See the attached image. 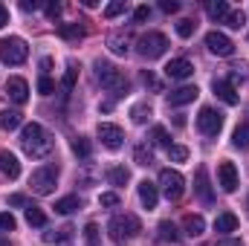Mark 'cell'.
Segmentation results:
<instances>
[{
    "label": "cell",
    "instance_id": "cell-27",
    "mask_svg": "<svg viewBox=\"0 0 249 246\" xmlns=\"http://www.w3.org/2000/svg\"><path fill=\"white\" fill-rule=\"evenodd\" d=\"M133 162H136V165H145V168H148V165L154 162V151H151L148 145H136V148H133Z\"/></svg>",
    "mask_w": 249,
    "mask_h": 246
},
{
    "label": "cell",
    "instance_id": "cell-8",
    "mask_svg": "<svg viewBox=\"0 0 249 246\" xmlns=\"http://www.w3.org/2000/svg\"><path fill=\"white\" fill-rule=\"evenodd\" d=\"M160 188H162V194H165L168 200H180L183 191H186V180H183L180 171L165 168V171H160Z\"/></svg>",
    "mask_w": 249,
    "mask_h": 246
},
{
    "label": "cell",
    "instance_id": "cell-43",
    "mask_svg": "<svg viewBox=\"0 0 249 246\" xmlns=\"http://www.w3.org/2000/svg\"><path fill=\"white\" fill-rule=\"evenodd\" d=\"M99 203L105 209H113V206H119V194L116 191H105V194H99Z\"/></svg>",
    "mask_w": 249,
    "mask_h": 246
},
{
    "label": "cell",
    "instance_id": "cell-26",
    "mask_svg": "<svg viewBox=\"0 0 249 246\" xmlns=\"http://www.w3.org/2000/svg\"><path fill=\"white\" fill-rule=\"evenodd\" d=\"M232 142H235V148L249 151V122H244V124H238V127H235V136H232Z\"/></svg>",
    "mask_w": 249,
    "mask_h": 246
},
{
    "label": "cell",
    "instance_id": "cell-44",
    "mask_svg": "<svg viewBox=\"0 0 249 246\" xmlns=\"http://www.w3.org/2000/svg\"><path fill=\"white\" fill-rule=\"evenodd\" d=\"M122 12H124V3H122V0H116V3H107V6H105V18H119Z\"/></svg>",
    "mask_w": 249,
    "mask_h": 246
},
{
    "label": "cell",
    "instance_id": "cell-53",
    "mask_svg": "<svg viewBox=\"0 0 249 246\" xmlns=\"http://www.w3.org/2000/svg\"><path fill=\"white\" fill-rule=\"evenodd\" d=\"M0 246H12V244H9V241H3V238H0Z\"/></svg>",
    "mask_w": 249,
    "mask_h": 246
},
{
    "label": "cell",
    "instance_id": "cell-1",
    "mask_svg": "<svg viewBox=\"0 0 249 246\" xmlns=\"http://www.w3.org/2000/svg\"><path fill=\"white\" fill-rule=\"evenodd\" d=\"M20 145H23V151H26L29 157L44 159V157L53 151V136L44 130V124L29 122V124H23V130H20Z\"/></svg>",
    "mask_w": 249,
    "mask_h": 246
},
{
    "label": "cell",
    "instance_id": "cell-19",
    "mask_svg": "<svg viewBox=\"0 0 249 246\" xmlns=\"http://www.w3.org/2000/svg\"><path fill=\"white\" fill-rule=\"evenodd\" d=\"M238 229V217L232 214V211H223V214H217V220H214V232H220V235H229V232H235Z\"/></svg>",
    "mask_w": 249,
    "mask_h": 246
},
{
    "label": "cell",
    "instance_id": "cell-2",
    "mask_svg": "<svg viewBox=\"0 0 249 246\" xmlns=\"http://www.w3.org/2000/svg\"><path fill=\"white\" fill-rule=\"evenodd\" d=\"M107 232L113 241H130L142 232V223L136 214H113L110 223H107Z\"/></svg>",
    "mask_w": 249,
    "mask_h": 246
},
{
    "label": "cell",
    "instance_id": "cell-45",
    "mask_svg": "<svg viewBox=\"0 0 249 246\" xmlns=\"http://www.w3.org/2000/svg\"><path fill=\"white\" fill-rule=\"evenodd\" d=\"M238 78H249V64H235L232 67V81H238Z\"/></svg>",
    "mask_w": 249,
    "mask_h": 246
},
{
    "label": "cell",
    "instance_id": "cell-35",
    "mask_svg": "<svg viewBox=\"0 0 249 246\" xmlns=\"http://www.w3.org/2000/svg\"><path fill=\"white\" fill-rule=\"evenodd\" d=\"M194 29H197V23H194L191 18L177 20V35H180V38H191V35H194Z\"/></svg>",
    "mask_w": 249,
    "mask_h": 246
},
{
    "label": "cell",
    "instance_id": "cell-22",
    "mask_svg": "<svg viewBox=\"0 0 249 246\" xmlns=\"http://www.w3.org/2000/svg\"><path fill=\"white\" fill-rule=\"evenodd\" d=\"M151 116H154V110H151V105H148V102H142V105H133V107H130V119H133L136 124H145Z\"/></svg>",
    "mask_w": 249,
    "mask_h": 246
},
{
    "label": "cell",
    "instance_id": "cell-40",
    "mask_svg": "<svg viewBox=\"0 0 249 246\" xmlns=\"http://www.w3.org/2000/svg\"><path fill=\"white\" fill-rule=\"evenodd\" d=\"M75 78H78V67H75V64H70V67H67V75H64V93H70V90H72V84H75Z\"/></svg>",
    "mask_w": 249,
    "mask_h": 246
},
{
    "label": "cell",
    "instance_id": "cell-47",
    "mask_svg": "<svg viewBox=\"0 0 249 246\" xmlns=\"http://www.w3.org/2000/svg\"><path fill=\"white\" fill-rule=\"evenodd\" d=\"M160 6H162V12H168V15H171V12H180V3H177V0H162Z\"/></svg>",
    "mask_w": 249,
    "mask_h": 246
},
{
    "label": "cell",
    "instance_id": "cell-32",
    "mask_svg": "<svg viewBox=\"0 0 249 246\" xmlns=\"http://www.w3.org/2000/svg\"><path fill=\"white\" fill-rule=\"evenodd\" d=\"M107 47L116 55H127V38L124 35H107Z\"/></svg>",
    "mask_w": 249,
    "mask_h": 246
},
{
    "label": "cell",
    "instance_id": "cell-13",
    "mask_svg": "<svg viewBox=\"0 0 249 246\" xmlns=\"http://www.w3.org/2000/svg\"><path fill=\"white\" fill-rule=\"evenodd\" d=\"M165 75L174 78V81H186V78L194 75V64L188 61V58H171V61L165 64Z\"/></svg>",
    "mask_w": 249,
    "mask_h": 246
},
{
    "label": "cell",
    "instance_id": "cell-28",
    "mask_svg": "<svg viewBox=\"0 0 249 246\" xmlns=\"http://www.w3.org/2000/svg\"><path fill=\"white\" fill-rule=\"evenodd\" d=\"M72 232H75L72 226H64V229H58L55 235H53V232H47V235H44V241H47V244H67V241H72Z\"/></svg>",
    "mask_w": 249,
    "mask_h": 246
},
{
    "label": "cell",
    "instance_id": "cell-48",
    "mask_svg": "<svg viewBox=\"0 0 249 246\" xmlns=\"http://www.w3.org/2000/svg\"><path fill=\"white\" fill-rule=\"evenodd\" d=\"M9 206H26V197L23 194H12L9 197Z\"/></svg>",
    "mask_w": 249,
    "mask_h": 246
},
{
    "label": "cell",
    "instance_id": "cell-5",
    "mask_svg": "<svg viewBox=\"0 0 249 246\" xmlns=\"http://www.w3.org/2000/svg\"><path fill=\"white\" fill-rule=\"evenodd\" d=\"M55 183H58V168H55V165H41V168H35L32 177H29V185H32L35 194H53Z\"/></svg>",
    "mask_w": 249,
    "mask_h": 246
},
{
    "label": "cell",
    "instance_id": "cell-30",
    "mask_svg": "<svg viewBox=\"0 0 249 246\" xmlns=\"http://www.w3.org/2000/svg\"><path fill=\"white\" fill-rule=\"evenodd\" d=\"M26 223L29 226H47V214L38 206H26Z\"/></svg>",
    "mask_w": 249,
    "mask_h": 246
},
{
    "label": "cell",
    "instance_id": "cell-33",
    "mask_svg": "<svg viewBox=\"0 0 249 246\" xmlns=\"http://www.w3.org/2000/svg\"><path fill=\"white\" fill-rule=\"evenodd\" d=\"M72 154H75L78 159H90V142H87L84 136H75V139H72Z\"/></svg>",
    "mask_w": 249,
    "mask_h": 246
},
{
    "label": "cell",
    "instance_id": "cell-24",
    "mask_svg": "<svg viewBox=\"0 0 249 246\" xmlns=\"http://www.w3.org/2000/svg\"><path fill=\"white\" fill-rule=\"evenodd\" d=\"M75 209H81V200H78L75 194H70V197H61V200L55 203V211H58V214H72Z\"/></svg>",
    "mask_w": 249,
    "mask_h": 246
},
{
    "label": "cell",
    "instance_id": "cell-4",
    "mask_svg": "<svg viewBox=\"0 0 249 246\" xmlns=\"http://www.w3.org/2000/svg\"><path fill=\"white\" fill-rule=\"evenodd\" d=\"M136 50H139L142 58L154 61V58L165 55V50H168V38H165L162 32H148V35H142V38L136 41Z\"/></svg>",
    "mask_w": 249,
    "mask_h": 246
},
{
    "label": "cell",
    "instance_id": "cell-46",
    "mask_svg": "<svg viewBox=\"0 0 249 246\" xmlns=\"http://www.w3.org/2000/svg\"><path fill=\"white\" fill-rule=\"evenodd\" d=\"M148 18H151V9H148V6H139V9L133 12V20H136V23H142V20H148Z\"/></svg>",
    "mask_w": 249,
    "mask_h": 246
},
{
    "label": "cell",
    "instance_id": "cell-49",
    "mask_svg": "<svg viewBox=\"0 0 249 246\" xmlns=\"http://www.w3.org/2000/svg\"><path fill=\"white\" fill-rule=\"evenodd\" d=\"M6 23H9V9H6V6L0 3V29H3Z\"/></svg>",
    "mask_w": 249,
    "mask_h": 246
},
{
    "label": "cell",
    "instance_id": "cell-7",
    "mask_svg": "<svg viewBox=\"0 0 249 246\" xmlns=\"http://www.w3.org/2000/svg\"><path fill=\"white\" fill-rule=\"evenodd\" d=\"M197 130H200L203 136H217V133L223 130V113L214 110V107H203V110L197 113Z\"/></svg>",
    "mask_w": 249,
    "mask_h": 246
},
{
    "label": "cell",
    "instance_id": "cell-25",
    "mask_svg": "<svg viewBox=\"0 0 249 246\" xmlns=\"http://www.w3.org/2000/svg\"><path fill=\"white\" fill-rule=\"evenodd\" d=\"M20 122H23V116L18 110H3L0 113V127L3 130H15V127H20Z\"/></svg>",
    "mask_w": 249,
    "mask_h": 246
},
{
    "label": "cell",
    "instance_id": "cell-20",
    "mask_svg": "<svg viewBox=\"0 0 249 246\" xmlns=\"http://www.w3.org/2000/svg\"><path fill=\"white\" fill-rule=\"evenodd\" d=\"M183 229H186L188 238H197V235H203V232H206V220H203L200 214H186Z\"/></svg>",
    "mask_w": 249,
    "mask_h": 246
},
{
    "label": "cell",
    "instance_id": "cell-29",
    "mask_svg": "<svg viewBox=\"0 0 249 246\" xmlns=\"http://www.w3.org/2000/svg\"><path fill=\"white\" fill-rule=\"evenodd\" d=\"M107 180H110V185H124L127 180H130V174H127L124 165H113V168L107 171Z\"/></svg>",
    "mask_w": 249,
    "mask_h": 246
},
{
    "label": "cell",
    "instance_id": "cell-3",
    "mask_svg": "<svg viewBox=\"0 0 249 246\" xmlns=\"http://www.w3.org/2000/svg\"><path fill=\"white\" fill-rule=\"evenodd\" d=\"M96 81H99L102 87H107L113 96H122V90H127L124 75L113 67V64H107V61H96Z\"/></svg>",
    "mask_w": 249,
    "mask_h": 246
},
{
    "label": "cell",
    "instance_id": "cell-23",
    "mask_svg": "<svg viewBox=\"0 0 249 246\" xmlns=\"http://www.w3.org/2000/svg\"><path fill=\"white\" fill-rule=\"evenodd\" d=\"M58 32H61V38H67V41H81L84 38V26L81 23H61Z\"/></svg>",
    "mask_w": 249,
    "mask_h": 246
},
{
    "label": "cell",
    "instance_id": "cell-21",
    "mask_svg": "<svg viewBox=\"0 0 249 246\" xmlns=\"http://www.w3.org/2000/svg\"><path fill=\"white\" fill-rule=\"evenodd\" d=\"M206 12H209L212 20H223V23H226V18H229V3H226V0H212V3L206 6Z\"/></svg>",
    "mask_w": 249,
    "mask_h": 246
},
{
    "label": "cell",
    "instance_id": "cell-9",
    "mask_svg": "<svg viewBox=\"0 0 249 246\" xmlns=\"http://www.w3.org/2000/svg\"><path fill=\"white\" fill-rule=\"evenodd\" d=\"M99 139L107 151H119L124 145V130L119 124H110V122H102L99 124Z\"/></svg>",
    "mask_w": 249,
    "mask_h": 246
},
{
    "label": "cell",
    "instance_id": "cell-42",
    "mask_svg": "<svg viewBox=\"0 0 249 246\" xmlns=\"http://www.w3.org/2000/svg\"><path fill=\"white\" fill-rule=\"evenodd\" d=\"M247 23V15L244 12H229V18H226V26H232V29H241Z\"/></svg>",
    "mask_w": 249,
    "mask_h": 246
},
{
    "label": "cell",
    "instance_id": "cell-51",
    "mask_svg": "<svg viewBox=\"0 0 249 246\" xmlns=\"http://www.w3.org/2000/svg\"><path fill=\"white\" fill-rule=\"evenodd\" d=\"M20 9H23V12H32V9H38V3H29V0H23V3H20Z\"/></svg>",
    "mask_w": 249,
    "mask_h": 246
},
{
    "label": "cell",
    "instance_id": "cell-50",
    "mask_svg": "<svg viewBox=\"0 0 249 246\" xmlns=\"http://www.w3.org/2000/svg\"><path fill=\"white\" fill-rule=\"evenodd\" d=\"M214 246H241V241L238 238H223V241H217Z\"/></svg>",
    "mask_w": 249,
    "mask_h": 246
},
{
    "label": "cell",
    "instance_id": "cell-31",
    "mask_svg": "<svg viewBox=\"0 0 249 246\" xmlns=\"http://www.w3.org/2000/svg\"><path fill=\"white\" fill-rule=\"evenodd\" d=\"M160 241H165V244H168V241H171V244H174V241H180L177 226H174L171 220H162V223H160Z\"/></svg>",
    "mask_w": 249,
    "mask_h": 246
},
{
    "label": "cell",
    "instance_id": "cell-14",
    "mask_svg": "<svg viewBox=\"0 0 249 246\" xmlns=\"http://www.w3.org/2000/svg\"><path fill=\"white\" fill-rule=\"evenodd\" d=\"M197 96H200V90L191 87V84H186V87H177V90L168 93V105H171V107H183V105H191Z\"/></svg>",
    "mask_w": 249,
    "mask_h": 246
},
{
    "label": "cell",
    "instance_id": "cell-38",
    "mask_svg": "<svg viewBox=\"0 0 249 246\" xmlns=\"http://www.w3.org/2000/svg\"><path fill=\"white\" fill-rule=\"evenodd\" d=\"M38 93H41V96H53V93H55V81H53L50 75H41V78H38Z\"/></svg>",
    "mask_w": 249,
    "mask_h": 246
},
{
    "label": "cell",
    "instance_id": "cell-37",
    "mask_svg": "<svg viewBox=\"0 0 249 246\" xmlns=\"http://www.w3.org/2000/svg\"><path fill=\"white\" fill-rule=\"evenodd\" d=\"M142 84H145V87H151L154 93H162V84H160V78H157L151 70H145V72H142Z\"/></svg>",
    "mask_w": 249,
    "mask_h": 246
},
{
    "label": "cell",
    "instance_id": "cell-15",
    "mask_svg": "<svg viewBox=\"0 0 249 246\" xmlns=\"http://www.w3.org/2000/svg\"><path fill=\"white\" fill-rule=\"evenodd\" d=\"M139 200H142V206L151 211V209H157V200H160V188L151 183V180H142L139 183Z\"/></svg>",
    "mask_w": 249,
    "mask_h": 246
},
{
    "label": "cell",
    "instance_id": "cell-10",
    "mask_svg": "<svg viewBox=\"0 0 249 246\" xmlns=\"http://www.w3.org/2000/svg\"><path fill=\"white\" fill-rule=\"evenodd\" d=\"M217 185H220L226 194L238 191V185H241V177H238V168H235V162L223 159V162L217 165Z\"/></svg>",
    "mask_w": 249,
    "mask_h": 246
},
{
    "label": "cell",
    "instance_id": "cell-11",
    "mask_svg": "<svg viewBox=\"0 0 249 246\" xmlns=\"http://www.w3.org/2000/svg\"><path fill=\"white\" fill-rule=\"evenodd\" d=\"M206 47H209V53H214V55H220V58H229L232 53H235V44L223 35V32H209L206 35Z\"/></svg>",
    "mask_w": 249,
    "mask_h": 246
},
{
    "label": "cell",
    "instance_id": "cell-17",
    "mask_svg": "<svg viewBox=\"0 0 249 246\" xmlns=\"http://www.w3.org/2000/svg\"><path fill=\"white\" fill-rule=\"evenodd\" d=\"M194 191H197V197H200L203 203H212V200H214V194H212V185H209V174H206V168H197V177H194Z\"/></svg>",
    "mask_w": 249,
    "mask_h": 246
},
{
    "label": "cell",
    "instance_id": "cell-39",
    "mask_svg": "<svg viewBox=\"0 0 249 246\" xmlns=\"http://www.w3.org/2000/svg\"><path fill=\"white\" fill-rule=\"evenodd\" d=\"M18 220L12 217V211H0V232H15Z\"/></svg>",
    "mask_w": 249,
    "mask_h": 246
},
{
    "label": "cell",
    "instance_id": "cell-34",
    "mask_svg": "<svg viewBox=\"0 0 249 246\" xmlns=\"http://www.w3.org/2000/svg\"><path fill=\"white\" fill-rule=\"evenodd\" d=\"M151 142H154V145H168V148H171L168 130H165V127H160V124H157V127H151Z\"/></svg>",
    "mask_w": 249,
    "mask_h": 246
},
{
    "label": "cell",
    "instance_id": "cell-16",
    "mask_svg": "<svg viewBox=\"0 0 249 246\" xmlns=\"http://www.w3.org/2000/svg\"><path fill=\"white\" fill-rule=\"evenodd\" d=\"M0 171L9 177V180H18L20 177V162L12 151H0Z\"/></svg>",
    "mask_w": 249,
    "mask_h": 246
},
{
    "label": "cell",
    "instance_id": "cell-52",
    "mask_svg": "<svg viewBox=\"0 0 249 246\" xmlns=\"http://www.w3.org/2000/svg\"><path fill=\"white\" fill-rule=\"evenodd\" d=\"M50 67H53V58H44V61H41V70H44V72H47Z\"/></svg>",
    "mask_w": 249,
    "mask_h": 246
},
{
    "label": "cell",
    "instance_id": "cell-18",
    "mask_svg": "<svg viewBox=\"0 0 249 246\" xmlns=\"http://www.w3.org/2000/svg\"><path fill=\"white\" fill-rule=\"evenodd\" d=\"M214 96H217V99H223V102H226V105H232V107L241 102V96L235 93V87H232L229 81H214Z\"/></svg>",
    "mask_w": 249,
    "mask_h": 246
},
{
    "label": "cell",
    "instance_id": "cell-36",
    "mask_svg": "<svg viewBox=\"0 0 249 246\" xmlns=\"http://www.w3.org/2000/svg\"><path fill=\"white\" fill-rule=\"evenodd\" d=\"M168 159H171V162H186L188 148L186 145H171V148H168Z\"/></svg>",
    "mask_w": 249,
    "mask_h": 246
},
{
    "label": "cell",
    "instance_id": "cell-54",
    "mask_svg": "<svg viewBox=\"0 0 249 246\" xmlns=\"http://www.w3.org/2000/svg\"><path fill=\"white\" fill-rule=\"evenodd\" d=\"M247 209H249V197H247Z\"/></svg>",
    "mask_w": 249,
    "mask_h": 246
},
{
    "label": "cell",
    "instance_id": "cell-6",
    "mask_svg": "<svg viewBox=\"0 0 249 246\" xmlns=\"http://www.w3.org/2000/svg\"><path fill=\"white\" fill-rule=\"evenodd\" d=\"M26 55H29V47H26L23 38H6V41H0V58L6 64L18 67V64L26 61Z\"/></svg>",
    "mask_w": 249,
    "mask_h": 246
},
{
    "label": "cell",
    "instance_id": "cell-41",
    "mask_svg": "<svg viewBox=\"0 0 249 246\" xmlns=\"http://www.w3.org/2000/svg\"><path fill=\"white\" fill-rule=\"evenodd\" d=\"M84 241H87V246H99V226L96 223L84 226Z\"/></svg>",
    "mask_w": 249,
    "mask_h": 246
},
{
    "label": "cell",
    "instance_id": "cell-12",
    "mask_svg": "<svg viewBox=\"0 0 249 246\" xmlns=\"http://www.w3.org/2000/svg\"><path fill=\"white\" fill-rule=\"evenodd\" d=\"M6 96H9L15 105H26V102H29V84H26V78L12 75V78L6 81Z\"/></svg>",
    "mask_w": 249,
    "mask_h": 246
}]
</instances>
